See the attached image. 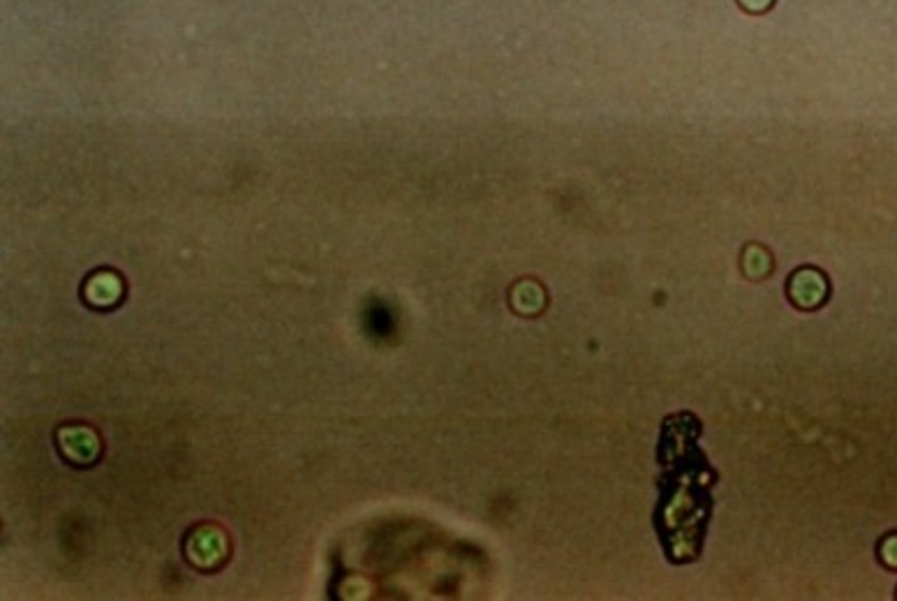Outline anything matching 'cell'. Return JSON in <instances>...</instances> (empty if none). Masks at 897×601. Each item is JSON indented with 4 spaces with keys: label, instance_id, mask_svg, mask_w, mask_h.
Wrapping results in <instances>:
<instances>
[{
    "label": "cell",
    "instance_id": "obj_1",
    "mask_svg": "<svg viewBox=\"0 0 897 601\" xmlns=\"http://www.w3.org/2000/svg\"><path fill=\"white\" fill-rule=\"evenodd\" d=\"M58 442H61L63 456H68L72 463H91L100 451V440L91 428L86 426H68L58 430Z\"/></svg>",
    "mask_w": 897,
    "mask_h": 601
},
{
    "label": "cell",
    "instance_id": "obj_2",
    "mask_svg": "<svg viewBox=\"0 0 897 601\" xmlns=\"http://www.w3.org/2000/svg\"><path fill=\"white\" fill-rule=\"evenodd\" d=\"M225 534L216 528H202L190 537V560L199 567H211L225 558Z\"/></svg>",
    "mask_w": 897,
    "mask_h": 601
},
{
    "label": "cell",
    "instance_id": "obj_3",
    "mask_svg": "<svg viewBox=\"0 0 897 601\" xmlns=\"http://www.w3.org/2000/svg\"><path fill=\"white\" fill-rule=\"evenodd\" d=\"M826 292V278L817 269H800L789 280V294L800 306H805V299H810V306H817V303L824 301Z\"/></svg>",
    "mask_w": 897,
    "mask_h": 601
},
{
    "label": "cell",
    "instance_id": "obj_4",
    "mask_svg": "<svg viewBox=\"0 0 897 601\" xmlns=\"http://www.w3.org/2000/svg\"><path fill=\"white\" fill-rule=\"evenodd\" d=\"M123 294V285L118 276L114 273H98L88 280L86 285V299L93 303V306H111L121 299Z\"/></svg>",
    "mask_w": 897,
    "mask_h": 601
},
{
    "label": "cell",
    "instance_id": "obj_5",
    "mask_svg": "<svg viewBox=\"0 0 897 601\" xmlns=\"http://www.w3.org/2000/svg\"><path fill=\"white\" fill-rule=\"evenodd\" d=\"M770 252L761 246H747L743 252V269L750 273L752 278H763L770 271Z\"/></svg>",
    "mask_w": 897,
    "mask_h": 601
},
{
    "label": "cell",
    "instance_id": "obj_6",
    "mask_svg": "<svg viewBox=\"0 0 897 601\" xmlns=\"http://www.w3.org/2000/svg\"><path fill=\"white\" fill-rule=\"evenodd\" d=\"M736 5L750 17H761V14H768L773 7L777 5V0H736Z\"/></svg>",
    "mask_w": 897,
    "mask_h": 601
},
{
    "label": "cell",
    "instance_id": "obj_7",
    "mask_svg": "<svg viewBox=\"0 0 897 601\" xmlns=\"http://www.w3.org/2000/svg\"><path fill=\"white\" fill-rule=\"evenodd\" d=\"M881 558H884L891 567H897V537H891L884 546H881Z\"/></svg>",
    "mask_w": 897,
    "mask_h": 601
}]
</instances>
